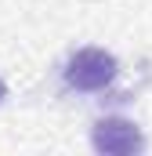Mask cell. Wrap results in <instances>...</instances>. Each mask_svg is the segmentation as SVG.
I'll return each mask as SVG.
<instances>
[{"instance_id":"6da1fadb","label":"cell","mask_w":152,"mask_h":156,"mask_svg":"<svg viewBox=\"0 0 152 156\" xmlns=\"http://www.w3.org/2000/svg\"><path fill=\"white\" fill-rule=\"evenodd\" d=\"M119 73V62L116 55H109L105 47H80L76 55H69L62 76L69 91H83V94H94V91H105Z\"/></svg>"},{"instance_id":"7a4b0ae2","label":"cell","mask_w":152,"mask_h":156,"mask_svg":"<svg viewBox=\"0 0 152 156\" xmlns=\"http://www.w3.org/2000/svg\"><path fill=\"white\" fill-rule=\"evenodd\" d=\"M91 145H94V153H105V156H130L145 149V134L134 120L105 116L91 127Z\"/></svg>"},{"instance_id":"3957f363","label":"cell","mask_w":152,"mask_h":156,"mask_svg":"<svg viewBox=\"0 0 152 156\" xmlns=\"http://www.w3.org/2000/svg\"><path fill=\"white\" fill-rule=\"evenodd\" d=\"M4 98H7V83L0 80V102H4Z\"/></svg>"}]
</instances>
